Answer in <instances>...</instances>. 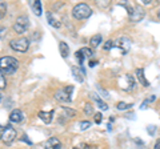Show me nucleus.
Segmentation results:
<instances>
[{
  "instance_id": "1",
  "label": "nucleus",
  "mask_w": 160,
  "mask_h": 149,
  "mask_svg": "<svg viewBox=\"0 0 160 149\" xmlns=\"http://www.w3.org/2000/svg\"><path fill=\"white\" fill-rule=\"evenodd\" d=\"M19 68V61L12 56L0 57V71L3 74H11Z\"/></svg>"
},
{
  "instance_id": "2",
  "label": "nucleus",
  "mask_w": 160,
  "mask_h": 149,
  "mask_svg": "<svg viewBox=\"0 0 160 149\" xmlns=\"http://www.w3.org/2000/svg\"><path fill=\"white\" fill-rule=\"evenodd\" d=\"M92 15L91 7L86 3H79L72 8V16L78 20H86Z\"/></svg>"
},
{
  "instance_id": "3",
  "label": "nucleus",
  "mask_w": 160,
  "mask_h": 149,
  "mask_svg": "<svg viewBox=\"0 0 160 149\" xmlns=\"http://www.w3.org/2000/svg\"><path fill=\"white\" fill-rule=\"evenodd\" d=\"M29 43H31V41H29V39L22 36V37L12 39V40L9 41V47H11L13 51L24 53V52H27L29 49Z\"/></svg>"
},
{
  "instance_id": "4",
  "label": "nucleus",
  "mask_w": 160,
  "mask_h": 149,
  "mask_svg": "<svg viewBox=\"0 0 160 149\" xmlns=\"http://www.w3.org/2000/svg\"><path fill=\"white\" fill-rule=\"evenodd\" d=\"M126 8L128 9V13H129V20L133 22V23H139L140 20H143L144 16H146V11L138 6V4H135V6L129 7V4H124Z\"/></svg>"
},
{
  "instance_id": "5",
  "label": "nucleus",
  "mask_w": 160,
  "mask_h": 149,
  "mask_svg": "<svg viewBox=\"0 0 160 149\" xmlns=\"http://www.w3.org/2000/svg\"><path fill=\"white\" fill-rule=\"evenodd\" d=\"M72 92H73V85H67L66 88L59 89V91L55 92V99L60 103H68L71 101Z\"/></svg>"
},
{
  "instance_id": "6",
  "label": "nucleus",
  "mask_w": 160,
  "mask_h": 149,
  "mask_svg": "<svg viewBox=\"0 0 160 149\" xmlns=\"http://www.w3.org/2000/svg\"><path fill=\"white\" fill-rule=\"evenodd\" d=\"M29 28V17L28 16H19L13 24V29L16 33H26Z\"/></svg>"
},
{
  "instance_id": "7",
  "label": "nucleus",
  "mask_w": 160,
  "mask_h": 149,
  "mask_svg": "<svg viewBox=\"0 0 160 149\" xmlns=\"http://www.w3.org/2000/svg\"><path fill=\"white\" fill-rule=\"evenodd\" d=\"M16 136H18V133H16V131H15L11 125H7L6 128H3L2 141L6 144V145H11V144L16 140Z\"/></svg>"
},
{
  "instance_id": "8",
  "label": "nucleus",
  "mask_w": 160,
  "mask_h": 149,
  "mask_svg": "<svg viewBox=\"0 0 160 149\" xmlns=\"http://www.w3.org/2000/svg\"><path fill=\"white\" fill-rule=\"evenodd\" d=\"M120 88L124 89V91H127V92H131L132 89H135V87H136V80H135V77L132 76V74H129L127 73L126 76L123 77V80L120 81Z\"/></svg>"
},
{
  "instance_id": "9",
  "label": "nucleus",
  "mask_w": 160,
  "mask_h": 149,
  "mask_svg": "<svg viewBox=\"0 0 160 149\" xmlns=\"http://www.w3.org/2000/svg\"><path fill=\"white\" fill-rule=\"evenodd\" d=\"M131 44H132L131 40H129L127 36H122L115 41V46H116L118 48H120V51H122L123 53H127L129 49H131Z\"/></svg>"
},
{
  "instance_id": "10",
  "label": "nucleus",
  "mask_w": 160,
  "mask_h": 149,
  "mask_svg": "<svg viewBox=\"0 0 160 149\" xmlns=\"http://www.w3.org/2000/svg\"><path fill=\"white\" fill-rule=\"evenodd\" d=\"M73 116H76V111H73L72 108L64 107L62 109V113L59 115V123L60 124H66L69 120V118H72Z\"/></svg>"
},
{
  "instance_id": "11",
  "label": "nucleus",
  "mask_w": 160,
  "mask_h": 149,
  "mask_svg": "<svg viewBox=\"0 0 160 149\" xmlns=\"http://www.w3.org/2000/svg\"><path fill=\"white\" fill-rule=\"evenodd\" d=\"M44 149H62V141L58 137H49L48 140L43 144Z\"/></svg>"
},
{
  "instance_id": "12",
  "label": "nucleus",
  "mask_w": 160,
  "mask_h": 149,
  "mask_svg": "<svg viewBox=\"0 0 160 149\" xmlns=\"http://www.w3.org/2000/svg\"><path fill=\"white\" fill-rule=\"evenodd\" d=\"M23 118H24V116H23V112L20 111V109H13V111L9 113V121L11 123L19 124V123L23 121Z\"/></svg>"
},
{
  "instance_id": "13",
  "label": "nucleus",
  "mask_w": 160,
  "mask_h": 149,
  "mask_svg": "<svg viewBox=\"0 0 160 149\" xmlns=\"http://www.w3.org/2000/svg\"><path fill=\"white\" fill-rule=\"evenodd\" d=\"M136 77H138V80H139V83L142 84L143 87H149V81L146 79V76H144V69H142V68H138L136 69Z\"/></svg>"
},
{
  "instance_id": "14",
  "label": "nucleus",
  "mask_w": 160,
  "mask_h": 149,
  "mask_svg": "<svg viewBox=\"0 0 160 149\" xmlns=\"http://www.w3.org/2000/svg\"><path fill=\"white\" fill-rule=\"evenodd\" d=\"M47 20L49 23V26H52L53 28H60V26H62V24H60V20L55 16L53 12H49V11L47 12Z\"/></svg>"
},
{
  "instance_id": "15",
  "label": "nucleus",
  "mask_w": 160,
  "mask_h": 149,
  "mask_svg": "<svg viewBox=\"0 0 160 149\" xmlns=\"http://www.w3.org/2000/svg\"><path fill=\"white\" fill-rule=\"evenodd\" d=\"M39 117L42 118V121H43V123H46V124H51L52 118H53V111H49V112L40 111V112H39Z\"/></svg>"
},
{
  "instance_id": "16",
  "label": "nucleus",
  "mask_w": 160,
  "mask_h": 149,
  "mask_svg": "<svg viewBox=\"0 0 160 149\" xmlns=\"http://www.w3.org/2000/svg\"><path fill=\"white\" fill-rule=\"evenodd\" d=\"M59 51H60V55H62V57H68L69 55V47L66 41H60L59 43Z\"/></svg>"
},
{
  "instance_id": "17",
  "label": "nucleus",
  "mask_w": 160,
  "mask_h": 149,
  "mask_svg": "<svg viewBox=\"0 0 160 149\" xmlns=\"http://www.w3.org/2000/svg\"><path fill=\"white\" fill-rule=\"evenodd\" d=\"M71 69H72V73H73L75 79H76L79 83H83L84 81V71L83 69L80 71V68H78V67H71Z\"/></svg>"
},
{
  "instance_id": "18",
  "label": "nucleus",
  "mask_w": 160,
  "mask_h": 149,
  "mask_svg": "<svg viewBox=\"0 0 160 149\" xmlns=\"http://www.w3.org/2000/svg\"><path fill=\"white\" fill-rule=\"evenodd\" d=\"M91 97H92V100L93 101H96L98 103V105H99V108L102 109V111H107L108 109V105H107V103H104L102 99H100L96 93H91Z\"/></svg>"
},
{
  "instance_id": "19",
  "label": "nucleus",
  "mask_w": 160,
  "mask_h": 149,
  "mask_svg": "<svg viewBox=\"0 0 160 149\" xmlns=\"http://www.w3.org/2000/svg\"><path fill=\"white\" fill-rule=\"evenodd\" d=\"M102 41H103L102 35H100V33H96V35H93V36L91 37V40H89V44H91V47H92V48H98L100 44H102Z\"/></svg>"
},
{
  "instance_id": "20",
  "label": "nucleus",
  "mask_w": 160,
  "mask_h": 149,
  "mask_svg": "<svg viewBox=\"0 0 160 149\" xmlns=\"http://www.w3.org/2000/svg\"><path fill=\"white\" fill-rule=\"evenodd\" d=\"M31 7H32L33 12L36 13L38 16L42 15V3H40L39 0H32V2H31Z\"/></svg>"
},
{
  "instance_id": "21",
  "label": "nucleus",
  "mask_w": 160,
  "mask_h": 149,
  "mask_svg": "<svg viewBox=\"0 0 160 149\" xmlns=\"http://www.w3.org/2000/svg\"><path fill=\"white\" fill-rule=\"evenodd\" d=\"M79 52L82 53L84 57H88V59H91V57L93 56V51H92L91 48H82Z\"/></svg>"
},
{
  "instance_id": "22",
  "label": "nucleus",
  "mask_w": 160,
  "mask_h": 149,
  "mask_svg": "<svg viewBox=\"0 0 160 149\" xmlns=\"http://www.w3.org/2000/svg\"><path fill=\"white\" fill-rule=\"evenodd\" d=\"M132 107H133L132 104H127V103H124V101L118 103V105H116V108L119 109V111H127V109L132 108Z\"/></svg>"
},
{
  "instance_id": "23",
  "label": "nucleus",
  "mask_w": 160,
  "mask_h": 149,
  "mask_svg": "<svg viewBox=\"0 0 160 149\" xmlns=\"http://www.w3.org/2000/svg\"><path fill=\"white\" fill-rule=\"evenodd\" d=\"M84 113H86L87 116H91L93 113V105L91 103H86V104H84Z\"/></svg>"
},
{
  "instance_id": "24",
  "label": "nucleus",
  "mask_w": 160,
  "mask_h": 149,
  "mask_svg": "<svg viewBox=\"0 0 160 149\" xmlns=\"http://www.w3.org/2000/svg\"><path fill=\"white\" fill-rule=\"evenodd\" d=\"M7 13V4L4 2H0V19H3Z\"/></svg>"
},
{
  "instance_id": "25",
  "label": "nucleus",
  "mask_w": 160,
  "mask_h": 149,
  "mask_svg": "<svg viewBox=\"0 0 160 149\" xmlns=\"http://www.w3.org/2000/svg\"><path fill=\"white\" fill-rule=\"evenodd\" d=\"M7 87V80H6V76L2 73V71H0V89H6Z\"/></svg>"
},
{
  "instance_id": "26",
  "label": "nucleus",
  "mask_w": 160,
  "mask_h": 149,
  "mask_svg": "<svg viewBox=\"0 0 160 149\" xmlns=\"http://www.w3.org/2000/svg\"><path fill=\"white\" fill-rule=\"evenodd\" d=\"M155 100H156V96H155V95H152V96H149V97L147 99V100H146V101H144V103L142 104V105H140V108H142V109H144V108H146V107H147V104H149V103H152V101H155Z\"/></svg>"
},
{
  "instance_id": "27",
  "label": "nucleus",
  "mask_w": 160,
  "mask_h": 149,
  "mask_svg": "<svg viewBox=\"0 0 160 149\" xmlns=\"http://www.w3.org/2000/svg\"><path fill=\"white\" fill-rule=\"evenodd\" d=\"M89 127H91V123L89 121H80V129H82V131H86Z\"/></svg>"
},
{
  "instance_id": "28",
  "label": "nucleus",
  "mask_w": 160,
  "mask_h": 149,
  "mask_svg": "<svg viewBox=\"0 0 160 149\" xmlns=\"http://www.w3.org/2000/svg\"><path fill=\"white\" fill-rule=\"evenodd\" d=\"M115 47V41H112V40H108V41H106V44H104V49L106 51H108V49H111V48H113Z\"/></svg>"
},
{
  "instance_id": "29",
  "label": "nucleus",
  "mask_w": 160,
  "mask_h": 149,
  "mask_svg": "<svg viewBox=\"0 0 160 149\" xmlns=\"http://www.w3.org/2000/svg\"><path fill=\"white\" fill-rule=\"evenodd\" d=\"M95 123L96 124H100L102 123V120H103V115H102V112H98V113H95Z\"/></svg>"
},
{
  "instance_id": "30",
  "label": "nucleus",
  "mask_w": 160,
  "mask_h": 149,
  "mask_svg": "<svg viewBox=\"0 0 160 149\" xmlns=\"http://www.w3.org/2000/svg\"><path fill=\"white\" fill-rule=\"evenodd\" d=\"M98 87V91H99V93H100V95H103L104 97H106V99H108L109 97V95H108V92L106 91V89H103L102 87H100V85H96Z\"/></svg>"
},
{
  "instance_id": "31",
  "label": "nucleus",
  "mask_w": 160,
  "mask_h": 149,
  "mask_svg": "<svg viewBox=\"0 0 160 149\" xmlns=\"http://www.w3.org/2000/svg\"><path fill=\"white\" fill-rule=\"evenodd\" d=\"M75 56H76V59H78V61L80 63V65H82V64H83V61H84V59H86V57H84V56H83V55H82V53H80L79 51H78L76 53H75Z\"/></svg>"
},
{
  "instance_id": "32",
  "label": "nucleus",
  "mask_w": 160,
  "mask_h": 149,
  "mask_svg": "<svg viewBox=\"0 0 160 149\" xmlns=\"http://www.w3.org/2000/svg\"><path fill=\"white\" fill-rule=\"evenodd\" d=\"M96 64H98V61L96 60H89V67H95V65H96Z\"/></svg>"
},
{
  "instance_id": "33",
  "label": "nucleus",
  "mask_w": 160,
  "mask_h": 149,
  "mask_svg": "<svg viewBox=\"0 0 160 149\" xmlns=\"http://www.w3.org/2000/svg\"><path fill=\"white\" fill-rule=\"evenodd\" d=\"M4 32H6V28H4V27H0V37H2L3 35H4Z\"/></svg>"
},
{
  "instance_id": "34",
  "label": "nucleus",
  "mask_w": 160,
  "mask_h": 149,
  "mask_svg": "<svg viewBox=\"0 0 160 149\" xmlns=\"http://www.w3.org/2000/svg\"><path fill=\"white\" fill-rule=\"evenodd\" d=\"M153 149H160V140H158V141H156V144H155Z\"/></svg>"
},
{
  "instance_id": "35",
  "label": "nucleus",
  "mask_w": 160,
  "mask_h": 149,
  "mask_svg": "<svg viewBox=\"0 0 160 149\" xmlns=\"http://www.w3.org/2000/svg\"><path fill=\"white\" fill-rule=\"evenodd\" d=\"M23 141H26V142H28V144H32L31 141L28 140V137H26V136H23Z\"/></svg>"
},
{
  "instance_id": "36",
  "label": "nucleus",
  "mask_w": 160,
  "mask_h": 149,
  "mask_svg": "<svg viewBox=\"0 0 160 149\" xmlns=\"http://www.w3.org/2000/svg\"><path fill=\"white\" fill-rule=\"evenodd\" d=\"M156 15H158V19H159V20H160V8L158 9V12H156Z\"/></svg>"
},
{
  "instance_id": "37",
  "label": "nucleus",
  "mask_w": 160,
  "mask_h": 149,
  "mask_svg": "<svg viewBox=\"0 0 160 149\" xmlns=\"http://www.w3.org/2000/svg\"><path fill=\"white\" fill-rule=\"evenodd\" d=\"M84 148V145H80V147H75L73 149H83Z\"/></svg>"
},
{
  "instance_id": "38",
  "label": "nucleus",
  "mask_w": 160,
  "mask_h": 149,
  "mask_svg": "<svg viewBox=\"0 0 160 149\" xmlns=\"http://www.w3.org/2000/svg\"><path fill=\"white\" fill-rule=\"evenodd\" d=\"M2 135H3V129H2V127H0V140H2Z\"/></svg>"
},
{
  "instance_id": "39",
  "label": "nucleus",
  "mask_w": 160,
  "mask_h": 149,
  "mask_svg": "<svg viewBox=\"0 0 160 149\" xmlns=\"http://www.w3.org/2000/svg\"><path fill=\"white\" fill-rule=\"evenodd\" d=\"M0 101H2V93H0Z\"/></svg>"
}]
</instances>
